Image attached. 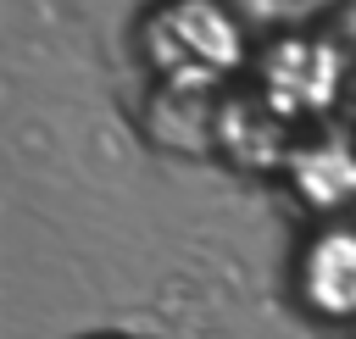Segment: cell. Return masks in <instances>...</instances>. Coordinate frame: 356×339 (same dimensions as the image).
<instances>
[{"instance_id": "1", "label": "cell", "mask_w": 356, "mask_h": 339, "mask_svg": "<svg viewBox=\"0 0 356 339\" xmlns=\"http://www.w3.org/2000/svg\"><path fill=\"white\" fill-rule=\"evenodd\" d=\"M134 61L150 83L189 89H234L250 72V33L228 0H150L128 28Z\"/></svg>"}, {"instance_id": "2", "label": "cell", "mask_w": 356, "mask_h": 339, "mask_svg": "<svg viewBox=\"0 0 356 339\" xmlns=\"http://www.w3.org/2000/svg\"><path fill=\"white\" fill-rule=\"evenodd\" d=\"M250 89L278 117H289L300 128V122H323L350 94V72H345V61H339V50L323 28H312V33L300 28V33L267 39V50H256Z\"/></svg>"}, {"instance_id": "3", "label": "cell", "mask_w": 356, "mask_h": 339, "mask_svg": "<svg viewBox=\"0 0 356 339\" xmlns=\"http://www.w3.org/2000/svg\"><path fill=\"white\" fill-rule=\"evenodd\" d=\"M289 283L306 317H317L323 328H356V222H317L295 245Z\"/></svg>"}, {"instance_id": "4", "label": "cell", "mask_w": 356, "mask_h": 339, "mask_svg": "<svg viewBox=\"0 0 356 339\" xmlns=\"http://www.w3.org/2000/svg\"><path fill=\"white\" fill-rule=\"evenodd\" d=\"M284 183L300 200V211H312L317 222L350 217V206H356V128L317 122L312 133H300L284 161Z\"/></svg>"}, {"instance_id": "5", "label": "cell", "mask_w": 356, "mask_h": 339, "mask_svg": "<svg viewBox=\"0 0 356 339\" xmlns=\"http://www.w3.org/2000/svg\"><path fill=\"white\" fill-rule=\"evenodd\" d=\"M228 89H189V83H150L139 106V128L167 156H217V122H222Z\"/></svg>"}, {"instance_id": "6", "label": "cell", "mask_w": 356, "mask_h": 339, "mask_svg": "<svg viewBox=\"0 0 356 339\" xmlns=\"http://www.w3.org/2000/svg\"><path fill=\"white\" fill-rule=\"evenodd\" d=\"M295 122L278 117L250 83L222 94V122H217V156L234 161L239 172H284L289 150H295Z\"/></svg>"}, {"instance_id": "7", "label": "cell", "mask_w": 356, "mask_h": 339, "mask_svg": "<svg viewBox=\"0 0 356 339\" xmlns=\"http://www.w3.org/2000/svg\"><path fill=\"white\" fill-rule=\"evenodd\" d=\"M323 33L334 39V50H339V61L350 72V94H356V0H339V11L323 22Z\"/></svg>"}, {"instance_id": "8", "label": "cell", "mask_w": 356, "mask_h": 339, "mask_svg": "<svg viewBox=\"0 0 356 339\" xmlns=\"http://www.w3.org/2000/svg\"><path fill=\"white\" fill-rule=\"evenodd\" d=\"M83 339H145V333H83Z\"/></svg>"}]
</instances>
